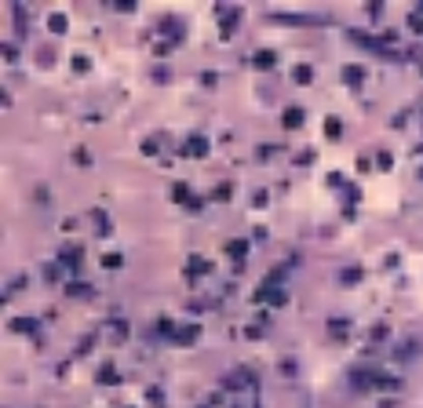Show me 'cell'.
<instances>
[{"instance_id":"6da1fadb","label":"cell","mask_w":423,"mask_h":408,"mask_svg":"<svg viewBox=\"0 0 423 408\" xmlns=\"http://www.w3.org/2000/svg\"><path fill=\"white\" fill-rule=\"evenodd\" d=\"M303 124V109L299 106H288L285 109V128H299Z\"/></svg>"},{"instance_id":"7a4b0ae2","label":"cell","mask_w":423,"mask_h":408,"mask_svg":"<svg viewBox=\"0 0 423 408\" xmlns=\"http://www.w3.org/2000/svg\"><path fill=\"white\" fill-rule=\"evenodd\" d=\"M186 153H193V157H205V153H208V142L201 139V135H193V139L186 142Z\"/></svg>"},{"instance_id":"3957f363","label":"cell","mask_w":423,"mask_h":408,"mask_svg":"<svg viewBox=\"0 0 423 408\" xmlns=\"http://www.w3.org/2000/svg\"><path fill=\"white\" fill-rule=\"evenodd\" d=\"M274 59H277L274 51H256V59H252V62L259 66V70H270V66H274Z\"/></svg>"},{"instance_id":"277c9868","label":"cell","mask_w":423,"mask_h":408,"mask_svg":"<svg viewBox=\"0 0 423 408\" xmlns=\"http://www.w3.org/2000/svg\"><path fill=\"white\" fill-rule=\"evenodd\" d=\"M172 335L179 339V343H190V339H197V325H186V328H175Z\"/></svg>"},{"instance_id":"5b68a950","label":"cell","mask_w":423,"mask_h":408,"mask_svg":"<svg viewBox=\"0 0 423 408\" xmlns=\"http://www.w3.org/2000/svg\"><path fill=\"white\" fill-rule=\"evenodd\" d=\"M62 263H70L77 270L80 266V248H62Z\"/></svg>"},{"instance_id":"8992f818","label":"cell","mask_w":423,"mask_h":408,"mask_svg":"<svg viewBox=\"0 0 423 408\" xmlns=\"http://www.w3.org/2000/svg\"><path fill=\"white\" fill-rule=\"evenodd\" d=\"M361 77H365V73L358 70V66H347V70H343V80H347V84H361Z\"/></svg>"},{"instance_id":"52a82bcc","label":"cell","mask_w":423,"mask_h":408,"mask_svg":"<svg viewBox=\"0 0 423 408\" xmlns=\"http://www.w3.org/2000/svg\"><path fill=\"white\" fill-rule=\"evenodd\" d=\"M299 84H310V80H314V70H310V66H296V73H292Z\"/></svg>"},{"instance_id":"ba28073f","label":"cell","mask_w":423,"mask_h":408,"mask_svg":"<svg viewBox=\"0 0 423 408\" xmlns=\"http://www.w3.org/2000/svg\"><path fill=\"white\" fill-rule=\"evenodd\" d=\"M66 292H70L73 299H88V296H92V288H88V284H70Z\"/></svg>"},{"instance_id":"9c48e42d","label":"cell","mask_w":423,"mask_h":408,"mask_svg":"<svg viewBox=\"0 0 423 408\" xmlns=\"http://www.w3.org/2000/svg\"><path fill=\"white\" fill-rule=\"evenodd\" d=\"M227 252H230V255H234V259H241V255H244V252H248V241H234V244H230V248H227Z\"/></svg>"},{"instance_id":"30bf717a","label":"cell","mask_w":423,"mask_h":408,"mask_svg":"<svg viewBox=\"0 0 423 408\" xmlns=\"http://www.w3.org/2000/svg\"><path fill=\"white\" fill-rule=\"evenodd\" d=\"M48 26H51L55 33H66V15H51V18H48Z\"/></svg>"},{"instance_id":"8fae6325","label":"cell","mask_w":423,"mask_h":408,"mask_svg":"<svg viewBox=\"0 0 423 408\" xmlns=\"http://www.w3.org/2000/svg\"><path fill=\"white\" fill-rule=\"evenodd\" d=\"M325 135H328V139H340V121H336V117H328V124H325Z\"/></svg>"},{"instance_id":"7c38bea8","label":"cell","mask_w":423,"mask_h":408,"mask_svg":"<svg viewBox=\"0 0 423 408\" xmlns=\"http://www.w3.org/2000/svg\"><path fill=\"white\" fill-rule=\"evenodd\" d=\"M11 328L15 332H33V321H30V317H18V321H11Z\"/></svg>"},{"instance_id":"4fadbf2b","label":"cell","mask_w":423,"mask_h":408,"mask_svg":"<svg viewBox=\"0 0 423 408\" xmlns=\"http://www.w3.org/2000/svg\"><path fill=\"white\" fill-rule=\"evenodd\" d=\"M376 387H383V390H398L402 383H398V379H390V375H380V383H376Z\"/></svg>"},{"instance_id":"5bb4252c","label":"cell","mask_w":423,"mask_h":408,"mask_svg":"<svg viewBox=\"0 0 423 408\" xmlns=\"http://www.w3.org/2000/svg\"><path fill=\"white\" fill-rule=\"evenodd\" d=\"M102 266H106V270H117V266H121V255H117V252H114V255H102Z\"/></svg>"},{"instance_id":"9a60e30c","label":"cell","mask_w":423,"mask_h":408,"mask_svg":"<svg viewBox=\"0 0 423 408\" xmlns=\"http://www.w3.org/2000/svg\"><path fill=\"white\" fill-rule=\"evenodd\" d=\"M99 383H117V372H114V368H102V372H99Z\"/></svg>"},{"instance_id":"2e32d148","label":"cell","mask_w":423,"mask_h":408,"mask_svg":"<svg viewBox=\"0 0 423 408\" xmlns=\"http://www.w3.org/2000/svg\"><path fill=\"white\" fill-rule=\"evenodd\" d=\"M172 197H175V200H190V190H186V186H175Z\"/></svg>"},{"instance_id":"e0dca14e","label":"cell","mask_w":423,"mask_h":408,"mask_svg":"<svg viewBox=\"0 0 423 408\" xmlns=\"http://www.w3.org/2000/svg\"><path fill=\"white\" fill-rule=\"evenodd\" d=\"M409 26H412V33H423V15H412Z\"/></svg>"},{"instance_id":"ac0fdd59","label":"cell","mask_w":423,"mask_h":408,"mask_svg":"<svg viewBox=\"0 0 423 408\" xmlns=\"http://www.w3.org/2000/svg\"><path fill=\"white\" fill-rule=\"evenodd\" d=\"M234 22H237V11H227V15H222V30H230Z\"/></svg>"},{"instance_id":"d6986e66","label":"cell","mask_w":423,"mask_h":408,"mask_svg":"<svg viewBox=\"0 0 423 408\" xmlns=\"http://www.w3.org/2000/svg\"><path fill=\"white\" fill-rule=\"evenodd\" d=\"M73 70H77V73H84V70H88V59H84V55H77V59H73Z\"/></svg>"}]
</instances>
